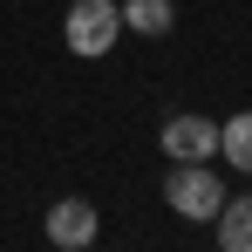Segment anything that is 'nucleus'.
Masks as SVG:
<instances>
[{
    "label": "nucleus",
    "instance_id": "1",
    "mask_svg": "<svg viewBox=\"0 0 252 252\" xmlns=\"http://www.w3.org/2000/svg\"><path fill=\"white\" fill-rule=\"evenodd\" d=\"M164 205L177 211V218H191V225H211L218 205H225V184H218V170H211V164H170Z\"/></svg>",
    "mask_w": 252,
    "mask_h": 252
},
{
    "label": "nucleus",
    "instance_id": "2",
    "mask_svg": "<svg viewBox=\"0 0 252 252\" xmlns=\"http://www.w3.org/2000/svg\"><path fill=\"white\" fill-rule=\"evenodd\" d=\"M116 34H123L116 0H75L68 21H62V41H68V55H82V62H102L116 48Z\"/></svg>",
    "mask_w": 252,
    "mask_h": 252
},
{
    "label": "nucleus",
    "instance_id": "3",
    "mask_svg": "<svg viewBox=\"0 0 252 252\" xmlns=\"http://www.w3.org/2000/svg\"><path fill=\"white\" fill-rule=\"evenodd\" d=\"M157 143H164L170 164H211V157H218V123L198 116V109H177V116L157 129Z\"/></svg>",
    "mask_w": 252,
    "mask_h": 252
},
{
    "label": "nucleus",
    "instance_id": "4",
    "mask_svg": "<svg viewBox=\"0 0 252 252\" xmlns=\"http://www.w3.org/2000/svg\"><path fill=\"white\" fill-rule=\"evenodd\" d=\"M95 232H102V211L89 205V198H55V205H48V239L62 252L95 246Z\"/></svg>",
    "mask_w": 252,
    "mask_h": 252
},
{
    "label": "nucleus",
    "instance_id": "5",
    "mask_svg": "<svg viewBox=\"0 0 252 252\" xmlns=\"http://www.w3.org/2000/svg\"><path fill=\"white\" fill-rule=\"evenodd\" d=\"M211 232H218V252H252V191H239V198L225 191Z\"/></svg>",
    "mask_w": 252,
    "mask_h": 252
},
{
    "label": "nucleus",
    "instance_id": "6",
    "mask_svg": "<svg viewBox=\"0 0 252 252\" xmlns=\"http://www.w3.org/2000/svg\"><path fill=\"white\" fill-rule=\"evenodd\" d=\"M116 14H123V34H143V41H164L177 28V7L170 0H116Z\"/></svg>",
    "mask_w": 252,
    "mask_h": 252
},
{
    "label": "nucleus",
    "instance_id": "7",
    "mask_svg": "<svg viewBox=\"0 0 252 252\" xmlns=\"http://www.w3.org/2000/svg\"><path fill=\"white\" fill-rule=\"evenodd\" d=\"M218 157L239 170V177H252V109H239V116L218 123Z\"/></svg>",
    "mask_w": 252,
    "mask_h": 252
},
{
    "label": "nucleus",
    "instance_id": "8",
    "mask_svg": "<svg viewBox=\"0 0 252 252\" xmlns=\"http://www.w3.org/2000/svg\"><path fill=\"white\" fill-rule=\"evenodd\" d=\"M82 252H95V246H82Z\"/></svg>",
    "mask_w": 252,
    "mask_h": 252
}]
</instances>
